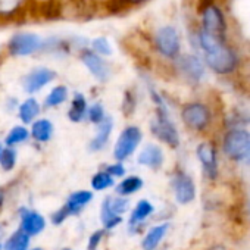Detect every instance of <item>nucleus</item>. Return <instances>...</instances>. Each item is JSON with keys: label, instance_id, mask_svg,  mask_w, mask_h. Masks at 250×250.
Returning <instances> with one entry per match:
<instances>
[{"label": "nucleus", "instance_id": "f257e3e1", "mask_svg": "<svg viewBox=\"0 0 250 250\" xmlns=\"http://www.w3.org/2000/svg\"><path fill=\"white\" fill-rule=\"evenodd\" d=\"M178 118L184 130L200 139L212 137L215 130L219 128L221 115L206 100L191 99L180 104Z\"/></svg>", "mask_w": 250, "mask_h": 250}, {"label": "nucleus", "instance_id": "f03ea898", "mask_svg": "<svg viewBox=\"0 0 250 250\" xmlns=\"http://www.w3.org/2000/svg\"><path fill=\"white\" fill-rule=\"evenodd\" d=\"M216 143L224 161L237 168H250V128L221 130Z\"/></svg>", "mask_w": 250, "mask_h": 250}, {"label": "nucleus", "instance_id": "7ed1b4c3", "mask_svg": "<svg viewBox=\"0 0 250 250\" xmlns=\"http://www.w3.org/2000/svg\"><path fill=\"white\" fill-rule=\"evenodd\" d=\"M149 131L156 143L168 147L169 150H178L183 145L181 131L174 119L169 103L155 106L153 116L149 122Z\"/></svg>", "mask_w": 250, "mask_h": 250}, {"label": "nucleus", "instance_id": "20e7f679", "mask_svg": "<svg viewBox=\"0 0 250 250\" xmlns=\"http://www.w3.org/2000/svg\"><path fill=\"white\" fill-rule=\"evenodd\" d=\"M194 158L199 162L200 172L203 180L210 184L216 186L221 181L222 175V156L219 153V147L215 137L200 139V142L194 147Z\"/></svg>", "mask_w": 250, "mask_h": 250}, {"label": "nucleus", "instance_id": "39448f33", "mask_svg": "<svg viewBox=\"0 0 250 250\" xmlns=\"http://www.w3.org/2000/svg\"><path fill=\"white\" fill-rule=\"evenodd\" d=\"M169 190L177 206H190L197 200L199 188L194 177L183 167L177 165L169 175Z\"/></svg>", "mask_w": 250, "mask_h": 250}, {"label": "nucleus", "instance_id": "423d86ee", "mask_svg": "<svg viewBox=\"0 0 250 250\" xmlns=\"http://www.w3.org/2000/svg\"><path fill=\"white\" fill-rule=\"evenodd\" d=\"M145 133L140 125L137 124H128L121 130L118 134L113 146H112V158L116 162H127L143 146Z\"/></svg>", "mask_w": 250, "mask_h": 250}, {"label": "nucleus", "instance_id": "0eeeda50", "mask_svg": "<svg viewBox=\"0 0 250 250\" xmlns=\"http://www.w3.org/2000/svg\"><path fill=\"white\" fill-rule=\"evenodd\" d=\"M202 59L206 65V69L218 77H229L240 66V56L228 43L218 46L209 53H205Z\"/></svg>", "mask_w": 250, "mask_h": 250}, {"label": "nucleus", "instance_id": "6e6552de", "mask_svg": "<svg viewBox=\"0 0 250 250\" xmlns=\"http://www.w3.org/2000/svg\"><path fill=\"white\" fill-rule=\"evenodd\" d=\"M131 209V202L127 197H121L118 194H109L103 199L100 205V224L106 232L116 229L122 222L124 216Z\"/></svg>", "mask_w": 250, "mask_h": 250}, {"label": "nucleus", "instance_id": "1a4fd4ad", "mask_svg": "<svg viewBox=\"0 0 250 250\" xmlns=\"http://www.w3.org/2000/svg\"><path fill=\"white\" fill-rule=\"evenodd\" d=\"M172 69L187 85L193 87L200 85L208 72L203 59L194 53H181L172 62Z\"/></svg>", "mask_w": 250, "mask_h": 250}, {"label": "nucleus", "instance_id": "9d476101", "mask_svg": "<svg viewBox=\"0 0 250 250\" xmlns=\"http://www.w3.org/2000/svg\"><path fill=\"white\" fill-rule=\"evenodd\" d=\"M152 46L162 59L174 62L181 55V37L178 30L172 25L159 27L155 31Z\"/></svg>", "mask_w": 250, "mask_h": 250}, {"label": "nucleus", "instance_id": "9b49d317", "mask_svg": "<svg viewBox=\"0 0 250 250\" xmlns=\"http://www.w3.org/2000/svg\"><path fill=\"white\" fill-rule=\"evenodd\" d=\"M44 39L36 33H14L5 44V53L11 58H28L42 52Z\"/></svg>", "mask_w": 250, "mask_h": 250}, {"label": "nucleus", "instance_id": "f8f14e48", "mask_svg": "<svg viewBox=\"0 0 250 250\" xmlns=\"http://www.w3.org/2000/svg\"><path fill=\"white\" fill-rule=\"evenodd\" d=\"M156 206L150 199H139L130 209L127 218V229L131 235H142L149 227V221L155 218Z\"/></svg>", "mask_w": 250, "mask_h": 250}, {"label": "nucleus", "instance_id": "ddd939ff", "mask_svg": "<svg viewBox=\"0 0 250 250\" xmlns=\"http://www.w3.org/2000/svg\"><path fill=\"white\" fill-rule=\"evenodd\" d=\"M56 78H58V72L53 68L44 65L34 66L21 78V87L25 94L36 96L47 85H50Z\"/></svg>", "mask_w": 250, "mask_h": 250}, {"label": "nucleus", "instance_id": "4468645a", "mask_svg": "<svg viewBox=\"0 0 250 250\" xmlns=\"http://www.w3.org/2000/svg\"><path fill=\"white\" fill-rule=\"evenodd\" d=\"M78 58L81 61V63L84 65V68L88 71V74L99 83V84H106L112 75H113V68L112 65L107 62L106 58L99 56L97 53H94L90 47L81 50L78 53Z\"/></svg>", "mask_w": 250, "mask_h": 250}, {"label": "nucleus", "instance_id": "2eb2a0df", "mask_svg": "<svg viewBox=\"0 0 250 250\" xmlns=\"http://www.w3.org/2000/svg\"><path fill=\"white\" fill-rule=\"evenodd\" d=\"M102 9L99 0H65L63 20L87 22L94 20Z\"/></svg>", "mask_w": 250, "mask_h": 250}, {"label": "nucleus", "instance_id": "dca6fc26", "mask_svg": "<svg viewBox=\"0 0 250 250\" xmlns=\"http://www.w3.org/2000/svg\"><path fill=\"white\" fill-rule=\"evenodd\" d=\"M136 162L137 165L153 171V172H159L164 169L165 164H167V153H165V147L156 142H149L146 145H143L139 152L136 153Z\"/></svg>", "mask_w": 250, "mask_h": 250}, {"label": "nucleus", "instance_id": "f3484780", "mask_svg": "<svg viewBox=\"0 0 250 250\" xmlns=\"http://www.w3.org/2000/svg\"><path fill=\"white\" fill-rule=\"evenodd\" d=\"M18 216V228L24 231L27 235L37 237L47 228V218L37 209L28 206H20L17 210Z\"/></svg>", "mask_w": 250, "mask_h": 250}, {"label": "nucleus", "instance_id": "a211bd4d", "mask_svg": "<svg viewBox=\"0 0 250 250\" xmlns=\"http://www.w3.org/2000/svg\"><path fill=\"white\" fill-rule=\"evenodd\" d=\"M200 15H202V25L199 30L221 42H227V21L224 12L218 6L212 5L203 9Z\"/></svg>", "mask_w": 250, "mask_h": 250}, {"label": "nucleus", "instance_id": "6ab92c4d", "mask_svg": "<svg viewBox=\"0 0 250 250\" xmlns=\"http://www.w3.org/2000/svg\"><path fill=\"white\" fill-rule=\"evenodd\" d=\"M171 228H172L171 221H158L155 224H149V227L140 235V249L159 250L164 241L167 240Z\"/></svg>", "mask_w": 250, "mask_h": 250}, {"label": "nucleus", "instance_id": "aec40b11", "mask_svg": "<svg viewBox=\"0 0 250 250\" xmlns=\"http://www.w3.org/2000/svg\"><path fill=\"white\" fill-rule=\"evenodd\" d=\"M94 134L90 139L87 147L91 153H100L107 149L113 130H115V119L112 115H107L102 124H99L97 127H94Z\"/></svg>", "mask_w": 250, "mask_h": 250}, {"label": "nucleus", "instance_id": "412c9836", "mask_svg": "<svg viewBox=\"0 0 250 250\" xmlns=\"http://www.w3.org/2000/svg\"><path fill=\"white\" fill-rule=\"evenodd\" d=\"M28 18V0H0V22H25Z\"/></svg>", "mask_w": 250, "mask_h": 250}, {"label": "nucleus", "instance_id": "4be33fe9", "mask_svg": "<svg viewBox=\"0 0 250 250\" xmlns=\"http://www.w3.org/2000/svg\"><path fill=\"white\" fill-rule=\"evenodd\" d=\"M93 200H94V193L91 190L87 188L75 190L68 194L62 208L66 210L69 218H74V216H80L81 212L93 203Z\"/></svg>", "mask_w": 250, "mask_h": 250}, {"label": "nucleus", "instance_id": "5701e85b", "mask_svg": "<svg viewBox=\"0 0 250 250\" xmlns=\"http://www.w3.org/2000/svg\"><path fill=\"white\" fill-rule=\"evenodd\" d=\"M42 110H43V104L40 103V100L36 96H28L20 102V106L15 115L18 116L20 124L30 127L37 118L42 116Z\"/></svg>", "mask_w": 250, "mask_h": 250}, {"label": "nucleus", "instance_id": "b1692460", "mask_svg": "<svg viewBox=\"0 0 250 250\" xmlns=\"http://www.w3.org/2000/svg\"><path fill=\"white\" fill-rule=\"evenodd\" d=\"M28 128H30V139L36 145H47L49 142H52L55 136V124L52 122V119L46 116L37 118Z\"/></svg>", "mask_w": 250, "mask_h": 250}, {"label": "nucleus", "instance_id": "393cba45", "mask_svg": "<svg viewBox=\"0 0 250 250\" xmlns=\"http://www.w3.org/2000/svg\"><path fill=\"white\" fill-rule=\"evenodd\" d=\"M231 128H250V110L235 107L227 113H222L219 118V130Z\"/></svg>", "mask_w": 250, "mask_h": 250}, {"label": "nucleus", "instance_id": "a878e982", "mask_svg": "<svg viewBox=\"0 0 250 250\" xmlns=\"http://www.w3.org/2000/svg\"><path fill=\"white\" fill-rule=\"evenodd\" d=\"M72 53H74V50L71 46V39L58 37V36L46 37L43 42L42 52H40V55L56 56V58H66Z\"/></svg>", "mask_w": 250, "mask_h": 250}, {"label": "nucleus", "instance_id": "bb28decb", "mask_svg": "<svg viewBox=\"0 0 250 250\" xmlns=\"http://www.w3.org/2000/svg\"><path fill=\"white\" fill-rule=\"evenodd\" d=\"M145 188V180L139 174H127L124 178L116 181L115 184V194L121 197L131 199L133 196L139 194Z\"/></svg>", "mask_w": 250, "mask_h": 250}, {"label": "nucleus", "instance_id": "cd10ccee", "mask_svg": "<svg viewBox=\"0 0 250 250\" xmlns=\"http://www.w3.org/2000/svg\"><path fill=\"white\" fill-rule=\"evenodd\" d=\"M90 102L87 100L85 94L81 91H74L69 99V106L66 110V116L72 124H83L85 122V115Z\"/></svg>", "mask_w": 250, "mask_h": 250}, {"label": "nucleus", "instance_id": "c85d7f7f", "mask_svg": "<svg viewBox=\"0 0 250 250\" xmlns=\"http://www.w3.org/2000/svg\"><path fill=\"white\" fill-rule=\"evenodd\" d=\"M69 99H71L69 87L66 84H56L44 96V100L42 104L44 109H58V107L63 106L65 103H68Z\"/></svg>", "mask_w": 250, "mask_h": 250}, {"label": "nucleus", "instance_id": "c756f323", "mask_svg": "<svg viewBox=\"0 0 250 250\" xmlns=\"http://www.w3.org/2000/svg\"><path fill=\"white\" fill-rule=\"evenodd\" d=\"M31 139H30V128L27 125H22V124H17L14 127H11L6 133V136L3 137V145L6 147H14V149H18L20 146L28 143Z\"/></svg>", "mask_w": 250, "mask_h": 250}, {"label": "nucleus", "instance_id": "7c9ffc66", "mask_svg": "<svg viewBox=\"0 0 250 250\" xmlns=\"http://www.w3.org/2000/svg\"><path fill=\"white\" fill-rule=\"evenodd\" d=\"M116 180H113L103 168L96 171L90 178V190L93 193H104L107 190L115 188Z\"/></svg>", "mask_w": 250, "mask_h": 250}, {"label": "nucleus", "instance_id": "2f4dec72", "mask_svg": "<svg viewBox=\"0 0 250 250\" xmlns=\"http://www.w3.org/2000/svg\"><path fill=\"white\" fill-rule=\"evenodd\" d=\"M31 237L24 231L17 228L11 234H8L2 250H28L31 247Z\"/></svg>", "mask_w": 250, "mask_h": 250}, {"label": "nucleus", "instance_id": "473e14b6", "mask_svg": "<svg viewBox=\"0 0 250 250\" xmlns=\"http://www.w3.org/2000/svg\"><path fill=\"white\" fill-rule=\"evenodd\" d=\"M139 106V94L136 91V88H127L124 91L122 96V103H121V110L124 113V116H133L137 110Z\"/></svg>", "mask_w": 250, "mask_h": 250}, {"label": "nucleus", "instance_id": "72a5a7b5", "mask_svg": "<svg viewBox=\"0 0 250 250\" xmlns=\"http://www.w3.org/2000/svg\"><path fill=\"white\" fill-rule=\"evenodd\" d=\"M107 116V112H106V107L102 102L96 100V102H91L88 104V109H87V115H85V122H88L93 127H97L99 124H102L104 121V118Z\"/></svg>", "mask_w": 250, "mask_h": 250}, {"label": "nucleus", "instance_id": "f704fd0d", "mask_svg": "<svg viewBox=\"0 0 250 250\" xmlns=\"http://www.w3.org/2000/svg\"><path fill=\"white\" fill-rule=\"evenodd\" d=\"M18 149L5 146L2 153H0V169L6 174L14 172L18 165Z\"/></svg>", "mask_w": 250, "mask_h": 250}, {"label": "nucleus", "instance_id": "c9c22d12", "mask_svg": "<svg viewBox=\"0 0 250 250\" xmlns=\"http://www.w3.org/2000/svg\"><path fill=\"white\" fill-rule=\"evenodd\" d=\"M90 49L97 53L102 58H110L113 55V46L110 43V40L104 36H99L94 37L93 40H90Z\"/></svg>", "mask_w": 250, "mask_h": 250}, {"label": "nucleus", "instance_id": "e433bc0d", "mask_svg": "<svg viewBox=\"0 0 250 250\" xmlns=\"http://www.w3.org/2000/svg\"><path fill=\"white\" fill-rule=\"evenodd\" d=\"M103 169L113 178V180H116V181H119L121 178H124L125 175L128 174V171H127V167H125V164L124 162H116V161H113V162H110V164H106V165H103Z\"/></svg>", "mask_w": 250, "mask_h": 250}, {"label": "nucleus", "instance_id": "4c0bfd02", "mask_svg": "<svg viewBox=\"0 0 250 250\" xmlns=\"http://www.w3.org/2000/svg\"><path fill=\"white\" fill-rule=\"evenodd\" d=\"M106 231L103 228H97L94 231L90 232V235L87 237V244H85V249L87 250H99V247L102 246L104 237H106Z\"/></svg>", "mask_w": 250, "mask_h": 250}, {"label": "nucleus", "instance_id": "58836bf2", "mask_svg": "<svg viewBox=\"0 0 250 250\" xmlns=\"http://www.w3.org/2000/svg\"><path fill=\"white\" fill-rule=\"evenodd\" d=\"M68 219H69V216H68L66 210H65L62 206H59L58 209H55V210L50 213V216H49L50 224H52V225H55V227H59V225L65 224Z\"/></svg>", "mask_w": 250, "mask_h": 250}, {"label": "nucleus", "instance_id": "ea45409f", "mask_svg": "<svg viewBox=\"0 0 250 250\" xmlns=\"http://www.w3.org/2000/svg\"><path fill=\"white\" fill-rule=\"evenodd\" d=\"M20 99L14 97V96H8L3 102V107H5V112L6 113H17V109L20 106Z\"/></svg>", "mask_w": 250, "mask_h": 250}, {"label": "nucleus", "instance_id": "a19ab883", "mask_svg": "<svg viewBox=\"0 0 250 250\" xmlns=\"http://www.w3.org/2000/svg\"><path fill=\"white\" fill-rule=\"evenodd\" d=\"M243 213H244V216L249 219V222H250V191L246 194V197H244V202H243Z\"/></svg>", "mask_w": 250, "mask_h": 250}, {"label": "nucleus", "instance_id": "79ce46f5", "mask_svg": "<svg viewBox=\"0 0 250 250\" xmlns=\"http://www.w3.org/2000/svg\"><path fill=\"white\" fill-rule=\"evenodd\" d=\"M8 237V229H6V225L5 224H0V250L3 249V244H5V240Z\"/></svg>", "mask_w": 250, "mask_h": 250}, {"label": "nucleus", "instance_id": "37998d69", "mask_svg": "<svg viewBox=\"0 0 250 250\" xmlns=\"http://www.w3.org/2000/svg\"><path fill=\"white\" fill-rule=\"evenodd\" d=\"M215 0H197V8H199V12H202L203 9L209 8L213 5Z\"/></svg>", "mask_w": 250, "mask_h": 250}, {"label": "nucleus", "instance_id": "c03bdc74", "mask_svg": "<svg viewBox=\"0 0 250 250\" xmlns=\"http://www.w3.org/2000/svg\"><path fill=\"white\" fill-rule=\"evenodd\" d=\"M5 202H6V193L2 187H0V213H2V210L5 208Z\"/></svg>", "mask_w": 250, "mask_h": 250}, {"label": "nucleus", "instance_id": "a18cd8bd", "mask_svg": "<svg viewBox=\"0 0 250 250\" xmlns=\"http://www.w3.org/2000/svg\"><path fill=\"white\" fill-rule=\"evenodd\" d=\"M206 250H229V249L225 244H222V243H215V244L209 246Z\"/></svg>", "mask_w": 250, "mask_h": 250}, {"label": "nucleus", "instance_id": "49530a36", "mask_svg": "<svg viewBox=\"0 0 250 250\" xmlns=\"http://www.w3.org/2000/svg\"><path fill=\"white\" fill-rule=\"evenodd\" d=\"M131 8H134V6H139V5H143V3H146L147 0H125Z\"/></svg>", "mask_w": 250, "mask_h": 250}, {"label": "nucleus", "instance_id": "de8ad7c7", "mask_svg": "<svg viewBox=\"0 0 250 250\" xmlns=\"http://www.w3.org/2000/svg\"><path fill=\"white\" fill-rule=\"evenodd\" d=\"M3 55H5V47H0V61H2Z\"/></svg>", "mask_w": 250, "mask_h": 250}, {"label": "nucleus", "instance_id": "09e8293b", "mask_svg": "<svg viewBox=\"0 0 250 250\" xmlns=\"http://www.w3.org/2000/svg\"><path fill=\"white\" fill-rule=\"evenodd\" d=\"M28 250H44L43 247H40V246H36V247H30Z\"/></svg>", "mask_w": 250, "mask_h": 250}, {"label": "nucleus", "instance_id": "8fccbe9b", "mask_svg": "<svg viewBox=\"0 0 250 250\" xmlns=\"http://www.w3.org/2000/svg\"><path fill=\"white\" fill-rule=\"evenodd\" d=\"M3 147H5V145H3V142H2V140H0V153H2Z\"/></svg>", "mask_w": 250, "mask_h": 250}, {"label": "nucleus", "instance_id": "3c124183", "mask_svg": "<svg viewBox=\"0 0 250 250\" xmlns=\"http://www.w3.org/2000/svg\"><path fill=\"white\" fill-rule=\"evenodd\" d=\"M61 250H72V249H69V247H63V249H61Z\"/></svg>", "mask_w": 250, "mask_h": 250}]
</instances>
